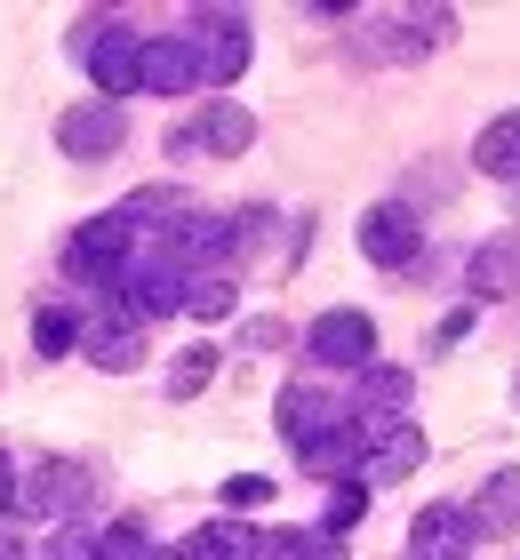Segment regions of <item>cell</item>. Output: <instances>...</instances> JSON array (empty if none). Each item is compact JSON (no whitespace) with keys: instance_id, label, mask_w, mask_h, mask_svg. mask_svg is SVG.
<instances>
[{"instance_id":"1","label":"cell","mask_w":520,"mask_h":560,"mask_svg":"<svg viewBox=\"0 0 520 560\" xmlns=\"http://www.w3.org/2000/svg\"><path fill=\"white\" fill-rule=\"evenodd\" d=\"M304 352L321 369H377V320L353 313V304H336V313H321L304 328Z\"/></svg>"},{"instance_id":"2","label":"cell","mask_w":520,"mask_h":560,"mask_svg":"<svg viewBox=\"0 0 520 560\" xmlns=\"http://www.w3.org/2000/svg\"><path fill=\"white\" fill-rule=\"evenodd\" d=\"M65 265H72V280H96V289H120V272H128V224H120V217H96L89 233H72Z\"/></svg>"},{"instance_id":"3","label":"cell","mask_w":520,"mask_h":560,"mask_svg":"<svg viewBox=\"0 0 520 560\" xmlns=\"http://www.w3.org/2000/svg\"><path fill=\"white\" fill-rule=\"evenodd\" d=\"M416 248H425V224H416V209H401V200H377V209L360 217V257L369 265H416Z\"/></svg>"},{"instance_id":"4","label":"cell","mask_w":520,"mask_h":560,"mask_svg":"<svg viewBox=\"0 0 520 560\" xmlns=\"http://www.w3.org/2000/svg\"><path fill=\"white\" fill-rule=\"evenodd\" d=\"M137 89H152V96H185V89H200V48H193L185 33L145 40V48H137Z\"/></svg>"},{"instance_id":"5","label":"cell","mask_w":520,"mask_h":560,"mask_svg":"<svg viewBox=\"0 0 520 560\" xmlns=\"http://www.w3.org/2000/svg\"><path fill=\"white\" fill-rule=\"evenodd\" d=\"M120 289H128V313H137V320H152V313H176V304H185V265H176L169 248H161V257L128 265V272H120Z\"/></svg>"},{"instance_id":"6","label":"cell","mask_w":520,"mask_h":560,"mask_svg":"<svg viewBox=\"0 0 520 560\" xmlns=\"http://www.w3.org/2000/svg\"><path fill=\"white\" fill-rule=\"evenodd\" d=\"M120 137H128L120 105H72L57 120V144L72 152V161H104V152H120Z\"/></svg>"},{"instance_id":"7","label":"cell","mask_w":520,"mask_h":560,"mask_svg":"<svg viewBox=\"0 0 520 560\" xmlns=\"http://www.w3.org/2000/svg\"><path fill=\"white\" fill-rule=\"evenodd\" d=\"M249 72V24L241 16H208L200 24V81L208 89H232Z\"/></svg>"},{"instance_id":"8","label":"cell","mask_w":520,"mask_h":560,"mask_svg":"<svg viewBox=\"0 0 520 560\" xmlns=\"http://www.w3.org/2000/svg\"><path fill=\"white\" fill-rule=\"evenodd\" d=\"M137 33H96L81 57H89V72H96V96L113 105V96H137Z\"/></svg>"},{"instance_id":"9","label":"cell","mask_w":520,"mask_h":560,"mask_svg":"<svg viewBox=\"0 0 520 560\" xmlns=\"http://www.w3.org/2000/svg\"><path fill=\"white\" fill-rule=\"evenodd\" d=\"M425 465V432L416 424H384V441L360 456V489H384V480H408Z\"/></svg>"},{"instance_id":"10","label":"cell","mask_w":520,"mask_h":560,"mask_svg":"<svg viewBox=\"0 0 520 560\" xmlns=\"http://www.w3.org/2000/svg\"><path fill=\"white\" fill-rule=\"evenodd\" d=\"M345 417H353V409H336V400H328V393H312V385H289V393H280V432H289V448H297V456L321 441L328 424H345Z\"/></svg>"},{"instance_id":"11","label":"cell","mask_w":520,"mask_h":560,"mask_svg":"<svg viewBox=\"0 0 520 560\" xmlns=\"http://www.w3.org/2000/svg\"><path fill=\"white\" fill-rule=\"evenodd\" d=\"M81 345H89L96 369H137L145 361V320L137 313H104V320L81 328Z\"/></svg>"},{"instance_id":"12","label":"cell","mask_w":520,"mask_h":560,"mask_svg":"<svg viewBox=\"0 0 520 560\" xmlns=\"http://www.w3.org/2000/svg\"><path fill=\"white\" fill-rule=\"evenodd\" d=\"M256 144V120L241 105H208L185 137H176V152H249Z\"/></svg>"},{"instance_id":"13","label":"cell","mask_w":520,"mask_h":560,"mask_svg":"<svg viewBox=\"0 0 520 560\" xmlns=\"http://www.w3.org/2000/svg\"><path fill=\"white\" fill-rule=\"evenodd\" d=\"M464 521H473V537H512V528H520V465L488 472V480H481V504H473Z\"/></svg>"},{"instance_id":"14","label":"cell","mask_w":520,"mask_h":560,"mask_svg":"<svg viewBox=\"0 0 520 560\" xmlns=\"http://www.w3.org/2000/svg\"><path fill=\"white\" fill-rule=\"evenodd\" d=\"M464 272H473V296H488V304L520 296V241H481Z\"/></svg>"},{"instance_id":"15","label":"cell","mask_w":520,"mask_h":560,"mask_svg":"<svg viewBox=\"0 0 520 560\" xmlns=\"http://www.w3.org/2000/svg\"><path fill=\"white\" fill-rule=\"evenodd\" d=\"M256 552H265V537L241 528V521H208V528H193V537L176 545V560H256Z\"/></svg>"},{"instance_id":"16","label":"cell","mask_w":520,"mask_h":560,"mask_svg":"<svg viewBox=\"0 0 520 560\" xmlns=\"http://www.w3.org/2000/svg\"><path fill=\"white\" fill-rule=\"evenodd\" d=\"M408 537H416V552H464V537H473V521H464L457 504H425Z\"/></svg>"},{"instance_id":"17","label":"cell","mask_w":520,"mask_h":560,"mask_svg":"<svg viewBox=\"0 0 520 560\" xmlns=\"http://www.w3.org/2000/svg\"><path fill=\"white\" fill-rule=\"evenodd\" d=\"M473 161H481V176H520V113L488 120L481 144H473Z\"/></svg>"},{"instance_id":"18","label":"cell","mask_w":520,"mask_h":560,"mask_svg":"<svg viewBox=\"0 0 520 560\" xmlns=\"http://www.w3.org/2000/svg\"><path fill=\"white\" fill-rule=\"evenodd\" d=\"M72 497H81V465H48L41 480H24V489H16L24 513H65Z\"/></svg>"},{"instance_id":"19","label":"cell","mask_w":520,"mask_h":560,"mask_svg":"<svg viewBox=\"0 0 520 560\" xmlns=\"http://www.w3.org/2000/svg\"><path fill=\"white\" fill-rule=\"evenodd\" d=\"M408 393H416V385H408L401 369H360V409H369L377 424H401L393 409H408Z\"/></svg>"},{"instance_id":"20","label":"cell","mask_w":520,"mask_h":560,"mask_svg":"<svg viewBox=\"0 0 520 560\" xmlns=\"http://www.w3.org/2000/svg\"><path fill=\"white\" fill-rule=\"evenodd\" d=\"M256 560H345V545H336L328 528H280V537H265Z\"/></svg>"},{"instance_id":"21","label":"cell","mask_w":520,"mask_h":560,"mask_svg":"<svg viewBox=\"0 0 520 560\" xmlns=\"http://www.w3.org/2000/svg\"><path fill=\"white\" fill-rule=\"evenodd\" d=\"M232 296H241V289H232V272H217V265L185 280V313H200V320H224Z\"/></svg>"},{"instance_id":"22","label":"cell","mask_w":520,"mask_h":560,"mask_svg":"<svg viewBox=\"0 0 520 560\" xmlns=\"http://www.w3.org/2000/svg\"><path fill=\"white\" fill-rule=\"evenodd\" d=\"M96 560H152V537H145L137 521H113V528L96 537Z\"/></svg>"},{"instance_id":"23","label":"cell","mask_w":520,"mask_h":560,"mask_svg":"<svg viewBox=\"0 0 520 560\" xmlns=\"http://www.w3.org/2000/svg\"><path fill=\"white\" fill-rule=\"evenodd\" d=\"M72 337H81V320H72L65 304H48V313H33V345L48 352V361H57V352H65Z\"/></svg>"},{"instance_id":"24","label":"cell","mask_w":520,"mask_h":560,"mask_svg":"<svg viewBox=\"0 0 520 560\" xmlns=\"http://www.w3.org/2000/svg\"><path fill=\"white\" fill-rule=\"evenodd\" d=\"M208 369H217V352H208V345H193L185 361H176V376H169V393H176V400H185V393H200V385H208Z\"/></svg>"},{"instance_id":"25","label":"cell","mask_w":520,"mask_h":560,"mask_svg":"<svg viewBox=\"0 0 520 560\" xmlns=\"http://www.w3.org/2000/svg\"><path fill=\"white\" fill-rule=\"evenodd\" d=\"M360 513H369V489H360V480H353V489H336V497H328V537H345Z\"/></svg>"},{"instance_id":"26","label":"cell","mask_w":520,"mask_h":560,"mask_svg":"<svg viewBox=\"0 0 520 560\" xmlns=\"http://www.w3.org/2000/svg\"><path fill=\"white\" fill-rule=\"evenodd\" d=\"M265 497H273L265 472H232V480H224V504H265Z\"/></svg>"},{"instance_id":"27","label":"cell","mask_w":520,"mask_h":560,"mask_svg":"<svg viewBox=\"0 0 520 560\" xmlns=\"http://www.w3.org/2000/svg\"><path fill=\"white\" fill-rule=\"evenodd\" d=\"M48 560H96V537H81V528H65V537L48 545Z\"/></svg>"},{"instance_id":"28","label":"cell","mask_w":520,"mask_h":560,"mask_svg":"<svg viewBox=\"0 0 520 560\" xmlns=\"http://www.w3.org/2000/svg\"><path fill=\"white\" fill-rule=\"evenodd\" d=\"M0 504H16V465L0 456Z\"/></svg>"},{"instance_id":"29","label":"cell","mask_w":520,"mask_h":560,"mask_svg":"<svg viewBox=\"0 0 520 560\" xmlns=\"http://www.w3.org/2000/svg\"><path fill=\"white\" fill-rule=\"evenodd\" d=\"M0 560H24V545L9 537V528H0Z\"/></svg>"},{"instance_id":"30","label":"cell","mask_w":520,"mask_h":560,"mask_svg":"<svg viewBox=\"0 0 520 560\" xmlns=\"http://www.w3.org/2000/svg\"><path fill=\"white\" fill-rule=\"evenodd\" d=\"M416 560H464V552H416Z\"/></svg>"}]
</instances>
